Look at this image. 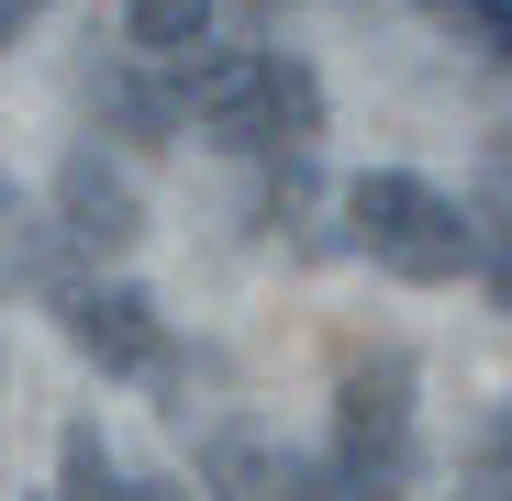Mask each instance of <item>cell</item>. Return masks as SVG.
Returning <instances> with one entry per match:
<instances>
[{"label": "cell", "mask_w": 512, "mask_h": 501, "mask_svg": "<svg viewBox=\"0 0 512 501\" xmlns=\"http://www.w3.org/2000/svg\"><path fill=\"white\" fill-rule=\"evenodd\" d=\"M190 123L234 156H301L323 134V78L301 56H268V45H234V56H201L190 67Z\"/></svg>", "instance_id": "obj_1"}, {"label": "cell", "mask_w": 512, "mask_h": 501, "mask_svg": "<svg viewBox=\"0 0 512 501\" xmlns=\"http://www.w3.org/2000/svg\"><path fill=\"white\" fill-rule=\"evenodd\" d=\"M346 223H357L368 257H379L390 279H412V290H435V279L468 268V212H457L435 179H412V167H368V179L346 190Z\"/></svg>", "instance_id": "obj_2"}, {"label": "cell", "mask_w": 512, "mask_h": 501, "mask_svg": "<svg viewBox=\"0 0 512 501\" xmlns=\"http://www.w3.org/2000/svg\"><path fill=\"white\" fill-rule=\"evenodd\" d=\"M334 424H346V457L357 479H401L412 457V357H357L346 390H334Z\"/></svg>", "instance_id": "obj_3"}, {"label": "cell", "mask_w": 512, "mask_h": 501, "mask_svg": "<svg viewBox=\"0 0 512 501\" xmlns=\"http://www.w3.org/2000/svg\"><path fill=\"white\" fill-rule=\"evenodd\" d=\"M67 334H78V357H101V368H123V379L167 368V323H156L145 290H78V301H67Z\"/></svg>", "instance_id": "obj_4"}, {"label": "cell", "mask_w": 512, "mask_h": 501, "mask_svg": "<svg viewBox=\"0 0 512 501\" xmlns=\"http://www.w3.org/2000/svg\"><path fill=\"white\" fill-rule=\"evenodd\" d=\"M56 223H67L78 245H134V234H145V201H134V179H123L101 145H78V156L56 167Z\"/></svg>", "instance_id": "obj_5"}, {"label": "cell", "mask_w": 512, "mask_h": 501, "mask_svg": "<svg viewBox=\"0 0 512 501\" xmlns=\"http://www.w3.org/2000/svg\"><path fill=\"white\" fill-rule=\"evenodd\" d=\"M201 479H212L223 501H301V468H290V457H279L268 435H212Z\"/></svg>", "instance_id": "obj_6"}, {"label": "cell", "mask_w": 512, "mask_h": 501, "mask_svg": "<svg viewBox=\"0 0 512 501\" xmlns=\"http://www.w3.org/2000/svg\"><path fill=\"white\" fill-rule=\"evenodd\" d=\"M67 501H201V490H179V479H123L90 424H67Z\"/></svg>", "instance_id": "obj_7"}, {"label": "cell", "mask_w": 512, "mask_h": 501, "mask_svg": "<svg viewBox=\"0 0 512 501\" xmlns=\"http://www.w3.org/2000/svg\"><path fill=\"white\" fill-rule=\"evenodd\" d=\"M123 23H134V45H145V56H190V45H201V23H212V0H134Z\"/></svg>", "instance_id": "obj_8"}, {"label": "cell", "mask_w": 512, "mask_h": 501, "mask_svg": "<svg viewBox=\"0 0 512 501\" xmlns=\"http://www.w3.org/2000/svg\"><path fill=\"white\" fill-rule=\"evenodd\" d=\"M479 257H490V301L512 312V201H501V212H468V268H479Z\"/></svg>", "instance_id": "obj_9"}, {"label": "cell", "mask_w": 512, "mask_h": 501, "mask_svg": "<svg viewBox=\"0 0 512 501\" xmlns=\"http://www.w3.org/2000/svg\"><path fill=\"white\" fill-rule=\"evenodd\" d=\"M301 501H401L390 479H357V468H301Z\"/></svg>", "instance_id": "obj_10"}, {"label": "cell", "mask_w": 512, "mask_h": 501, "mask_svg": "<svg viewBox=\"0 0 512 501\" xmlns=\"http://www.w3.org/2000/svg\"><path fill=\"white\" fill-rule=\"evenodd\" d=\"M435 12H468V34H479V45L512 67V0H435Z\"/></svg>", "instance_id": "obj_11"}, {"label": "cell", "mask_w": 512, "mask_h": 501, "mask_svg": "<svg viewBox=\"0 0 512 501\" xmlns=\"http://www.w3.org/2000/svg\"><path fill=\"white\" fill-rule=\"evenodd\" d=\"M34 12H45V0H0V45H12V34H23Z\"/></svg>", "instance_id": "obj_12"}]
</instances>
